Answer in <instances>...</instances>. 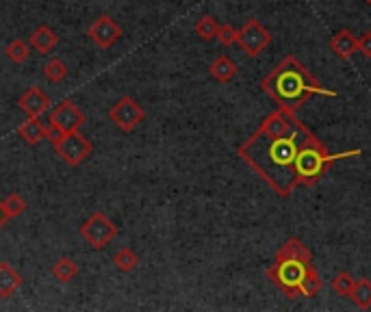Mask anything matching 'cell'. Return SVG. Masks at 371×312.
<instances>
[{"mask_svg": "<svg viewBox=\"0 0 371 312\" xmlns=\"http://www.w3.org/2000/svg\"><path fill=\"white\" fill-rule=\"evenodd\" d=\"M311 134L313 130L297 120L295 111L278 107L237 148V154L278 197H289L299 187L295 173L299 146Z\"/></svg>", "mask_w": 371, "mask_h": 312, "instance_id": "cell-1", "label": "cell"}, {"mask_svg": "<svg viewBox=\"0 0 371 312\" xmlns=\"http://www.w3.org/2000/svg\"><path fill=\"white\" fill-rule=\"evenodd\" d=\"M261 89L272 100H276L278 107L295 113L299 107H304V102H309V98L313 96H326V98L339 96L332 89H326L313 76L311 69L293 54H287L272 72L261 81Z\"/></svg>", "mask_w": 371, "mask_h": 312, "instance_id": "cell-2", "label": "cell"}, {"mask_svg": "<svg viewBox=\"0 0 371 312\" xmlns=\"http://www.w3.org/2000/svg\"><path fill=\"white\" fill-rule=\"evenodd\" d=\"M50 128V126H48ZM48 139L52 141V148L55 152L63 158L65 165L70 167H79L81 163H85L89 158V154L93 152V146L91 141L81 134V130H72V132H55L50 128L48 132Z\"/></svg>", "mask_w": 371, "mask_h": 312, "instance_id": "cell-3", "label": "cell"}, {"mask_svg": "<svg viewBox=\"0 0 371 312\" xmlns=\"http://www.w3.org/2000/svg\"><path fill=\"white\" fill-rule=\"evenodd\" d=\"M311 262H302L293 258H276L274 265H269L267 277L272 280L289 299L299 297V284L304 280V273Z\"/></svg>", "mask_w": 371, "mask_h": 312, "instance_id": "cell-4", "label": "cell"}, {"mask_svg": "<svg viewBox=\"0 0 371 312\" xmlns=\"http://www.w3.org/2000/svg\"><path fill=\"white\" fill-rule=\"evenodd\" d=\"M79 234L89 243L93 250H105L109 243L118 236V226L105 213H91L89 219L79 228Z\"/></svg>", "mask_w": 371, "mask_h": 312, "instance_id": "cell-5", "label": "cell"}, {"mask_svg": "<svg viewBox=\"0 0 371 312\" xmlns=\"http://www.w3.org/2000/svg\"><path fill=\"white\" fill-rule=\"evenodd\" d=\"M109 120L122 132H132L146 120V111H144V107H139L137 100H132L130 96H124L109 109Z\"/></svg>", "mask_w": 371, "mask_h": 312, "instance_id": "cell-6", "label": "cell"}, {"mask_svg": "<svg viewBox=\"0 0 371 312\" xmlns=\"http://www.w3.org/2000/svg\"><path fill=\"white\" fill-rule=\"evenodd\" d=\"M272 33H269L258 20H248L241 28H239V35H237V44L241 46V50L248 54V57H258L265 48H269L272 44Z\"/></svg>", "mask_w": 371, "mask_h": 312, "instance_id": "cell-7", "label": "cell"}, {"mask_svg": "<svg viewBox=\"0 0 371 312\" xmlns=\"http://www.w3.org/2000/svg\"><path fill=\"white\" fill-rule=\"evenodd\" d=\"M48 124L55 132H72V130H81V126L85 124V113L76 107L72 100H63L57 107L50 111L48 115Z\"/></svg>", "mask_w": 371, "mask_h": 312, "instance_id": "cell-8", "label": "cell"}, {"mask_svg": "<svg viewBox=\"0 0 371 312\" xmlns=\"http://www.w3.org/2000/svg\"><path fill=\"white\" fill-rule=\"evenodd\" d=\"M89 40L103 50H109L115 46V42L122 37V26L111 16H100L89 28H87Z\"/></svg>", "mask_w": 371, "mask_h": 312, "instance_id": "cell-9", "label": "cell"}, {"mask_svg": "<svg viewBox=\"0 0 371 312\" xmlns=\"http://www.w3.org/2000/svg\"><path fill=\"white\" fill-rule=\"evenodd\" d=\"M18 107L28 115V117H42L48 109H50V98L40 89V87H28L20 100Z\"/></svg>", "mask_w": 371, "mask_h": 312, "instance_id": "cell-10", "label": "cell"}, {"mask_svg": "<svg viewBox=\"0 0 371 312\" xmlns=\"http://www.w3.org/2000/svg\"><path fill=\"white\" fill-rule=\"evenodd\" d=\"M356 35L350 30V28H341V30H336L332 35V40H330V50L339 57V59H350L352 54H356Z\"/></svg>", "mask_w": 371, "mask_h": 312, "instance_id": "cell-11", "label": "cell"}, {"mask_svg": "<svg viewBox=\"0 0 371 312\" xmlns=\"http://www.w3.org/2000/svg\"><path fill=\"white\" fill-rule=\"evenodd\" d=\"M50 128L46 124H42L40 117H28L24 124L18 126V134L22 137V141H26L28 146H38L44 139H48Z\"/></svg>", "mask_w": 371, "mask_h": 312, "instance_id": "cell-12", "label": "cell"}, {"mask_svg": "<svg viewBox=\"0 0 371 312\" xmlns=\"http://www.w3.org/2000/svg\"><path fill=\"white\" fill-rule=\"evenodd\" d=\"M24 282V277L18 269L9 262H0V299H9Z\"/></svg>", "mask_w": 371, "mask_h": 312, "instance_id": "cell-13", "label": "cell"}, {"mask_svg": "<svg viewBox=\"0 0 371 312\" xmlns=\"http://www.w3.org/2000/svg\"><path fill=\"white\" fill-rule=\"evenodd\" d=\"M28 44H30L33 48H35L38 52L48 54V52H52V48L59 44V35H57L50 26L42 24V26H38L35 30L30 33Z\"/></svg>", "mask_w": 371, "mask_h": 312, "instance_id": "cell-14", "label": "cell"}, {"mask_svg": "<svg viewBox=\"0 0 371 312\" xmlns=\"http://www.w3.org/2000/svg\"><path fill=\"white\" fill-rule=\"evenodd\" d=\"M276 258H293V260H302V262H313V254L311 250L304 245V241L299 238H287L280 250L276 252Z\"/></svg>", "mask_w": 371, "mask_h": 312, "instance_id": "cell-15", "label": "cell"}, {"mask_svg": "<svg viewBox=\"0 0 371 312\" xmlns=\"http://www.w3.org/2000/svg\"><path fill=\"white\" fill-rule=\"evenodd\" d=\"M209 72H211V76H213L217 83H230L234 76H237L239 67H237V63H234L230 57L219 54V57L209 65Z\"/></svg>", "mask_w": 371, "mask_h": 312, "instance_id": "cell-16", "label": "cell"}, {"mask_svg": "<svg viewBox=\"0 0 371 312\" xmlns=\"http://www.w3.org/2000/svg\"><path fill=\"white\" fill-rule=\"evenodd\" d=\"M321 289H324L321 275H319L317 267L311 262L307 273H304V280H302V284H299V297H315L321 293Z\"/></svg>", "mask_w": 371, "mask_h": 312, "instance_id": "cell-17", "label": "cell"}, {"mask_svg": "<svg viewBox=\"0 0 371 312\" xmlns=\"http://www.w3.org/2000/svg\"><path fill=\"white\" fill-rule=\"evenodd\" d=\"M350 299L360 310H369L371 308V280H369V277H360V280L354 282Z\"/></svg>", "mask_w": 371, "mask_h": 312, "instance_id": "cell-18", "label": "cell"}, {"mask_svg": "<svg viewBox=\"0 0 371 312\" xmlns=\"http://www.w3.org/2000/svg\"><path fill=\"white\" fill-rule=\"evenodd\" d=\"M52 275L57 277L59 282L67 284V282H72L74 277L79 275V265H76L70 256H61V258L52 265Z\"/></svg>", "mask_w": 371, "mask_h": 312, "instance_id": "cell-19", "label": "cell"}, {"mask_svg": "<svg viewBox=\"0 0 371 312\" xmlns=\"http://www.w3.org/2000/svg\"><path fill=\"white\" fill-rule=\"evenodd\" d=\"M5 54H7V59H9L13 65H22V63H26L28 57H30V44L24 42V40H13V42L7 44Z\"/></svg>", "mask_w": 371, "mask_h": 312, "instance_id": "cell-20", "label": "cell"}, {"mask_svg": "<svg viewBox=\"0 0 371 312\" xmlns=\"http://www.w3.org/2000/svg\"><path fill=\"white\" fill-rule=\"evenodd\" d=\"M193 30H195V35H198L200 40L211 42V40H215V37H217L219 24H217V20H215L213 16H202V18L195 22Z\"/></svg>", "mask_w": 371, "mask_h": 312, "instance_id": "cell-21", "label": "cell"}, {"mask_svg": "<svg viewBox=\"0 0 371 312\" xmlns=\"http://www.w3.org/2000/svg\"><path fill=\"white\" fill-rule=\"evenodd\" d=\"M113 265H115L118 271L128 273V271H132L135 267L139 265V256L135 254L130 248H122V250L115 252V256H113Z\"/></svg>", "mask_w": 371, "mask_h": 312, "instance_id": "cell-22", "label": "cell"}, {"mask_svg": "<svg viewBox=\"0 0 371 312\" xmlns=\"http://www.w3.org/2000/svg\"><path fill=\"white\" fill-rule=\"evenodd\" d=\"M44 76H46L48 83L57 85V83L65 81V76H67V65H65L59 57H52V59L44 65Z\"/></svg>", "mask_w": 371, "mask_h": 312, "instance_id": "cell-23", "label": "cell"}, {"mask_svg": "<svg viewBox=\"0 0 371 312\" xmlns=\"http://www.w3.org/2000/svg\"><path fill=\"white\" fill-rule=\"evenodd\" d=\"M354 277L348 273V271H339L334 277H332V282H330V287H332V291L336 293V295H341V297H350V293H352V289H354Z\"/></svg>", "mask_w": 371, "mask_h": 312, "instance_id": "cell-24", "label": "cell"}, {"mask_svg": "<svg viewBox=\"0 0 371 312\" xmlns=\"http://www.w3.org/2000/svg\"><path fill=\"white\" fill-rule=\"evenodd\" d=\"M3 208H5L7 219H13V217H20V215L26 211V202H24L22 195L11 193V195H7V197L3 200Z\"/></svg>", "mask_w": 371, "mask_h": 312, "instance_id": "cell-25", "label": "cell"}, {"mask_svg": "<svg viewBox=\"0 0 371 312\" xmlns=\"http://www.w3.org/2000/svg\"><path fill=\"white\" fill-rule=\"evenodd\" d=\"M237 35H239V30L234 28L232 24H219V30H217V42L222 44V46H234L237 44Z\"/></svg>", "mask_w": 371, "mask_h": 312, "instance_id": "cell-26", "label": "cell"}, {"mask_svg": "<svg viewBox=\"0 0 371 312\" xmlns=\"http://www.w3.org/2000/svg\"><path fill=\"white\" fill-rule=\"evenodd\" d=\"M356 50L365 57L371 59V30H365L360 37L356 40Z\"/></svg>", "mask_w": 371, "mask_h": 312, "instance_id": "cell-27", "label": "cell"}, {"mask_svg": "<svg viewBox=\"0 0 371 312\" xmlns=\"http://www.w3.org/2000/svg\"><path fill=\"white\" fill-rule=\"evenodd\" d=\"M9 219H7V215H5V208H3V202H0V228H3L5 224H7Z\"/></svg>", "mask_w": 371, "mask_h": 312, "instance_id": "cell-28", "label": "cell"}, {"mask_svg": "<svg viewBox=\"0 0 371 312\" xmlns=\"http://www.w3.org/2000/svg\"><path fill=\"white\" fill-rule=\"evenodd\" d=\"M365 3H367V5H369V7H371V0H365Z\"/></svg>", "mask_w": 371, "mask_h": 312, "instance_id": "cell-29", "label": "cell"}]
</instances>
